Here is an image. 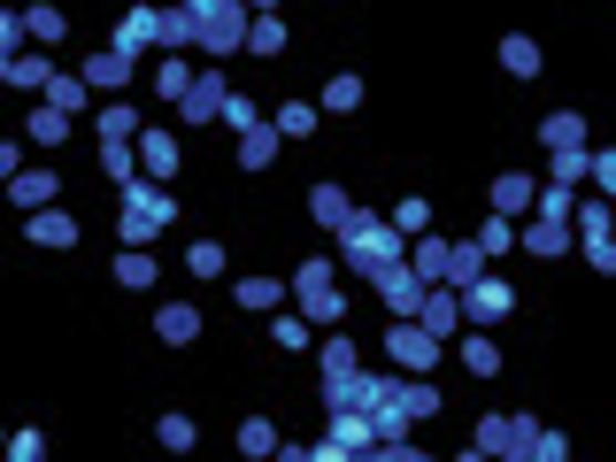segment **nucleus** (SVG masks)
Masks as SVG:
<instances>
[{
	"label": "nucleus",
	"instance_id": "nucleus-49",
	"mask_svg": "<svg viewBox=\"0 0 616 462\" xmlns=\"http://www.w3.org/2000/svg\"><path fill=\"white\" fill-rule=\"evenodd\" d=\"M8 455H16V462H39V455H47V440H39V432H16V440H8Z\"/></svg>",
	"mask_w": 616,
	"mask_h": 462
},
{
	"label": "nucleus",
	"instance_id": "nucleus-8",
	"mask_svg": "<svg viewBox=\"0 0 616 462\" xmlns=\"http://www.w3.org/2000/svg\"><path fill=\"white\" fill-rule=\"evenodd\" d=\"M370 294H378V301L393 308V316H417V308H424V294H432V286H424V278H417V270H409V263H393V270H386V278H378V286H370Z\"/></svg>",
	"mask_w": 616,
	"mask_h": 462
},
{
	"label": "nucleus",
	"instance_id": "nucleus-29",
	"mask_svg": "<svg viewBox=\"0 0 616 462\" xmlns=\"http://www.w3.org/2000/svg\"><path fill=\"white\" fill-rule=\"evenodd\" d=\"M47 78H54V62H47V54H8V85H23V93H47Z\"/></svg>",
	"mask_w": 616,
	"mask_h": 462
},
{
	"label": "nucleus",
	"instance_id": "nucleus-19",
	"mask_svg": "<svg viewBox=\"0 0 616 462\" xmlns=\"http://www.w3.org/2000/svg\"><path fill=\"white\" fill-rule=\"evenodd\" d=\"M409 270H417L424 286H440V278H448V239H432V232H417V239H409Z\"/></svg>",
	"mask_w": 616,
	"mask_h": 462
},
{
	"label": "nucleus",
	"instance_id": "nucleus-24",
	"mask_svg": "<svg viewBox=\"0 0 616 462\" xmlns=\"http://www.w3.org/2000/svg\"><path fill=\"white\" fill-rule=\"evenodd\" d=\"M70 124H78V116H62V109H54V101H47V109H31V116H23V132H31V140H39V147H62V140H70Z\"/></svg>",
	"mask_w": 616,
	"mask_h": 462
},
{
	"label": "nucleus",
	"instance_id": "nucleus-50",
	"mask_svg": "<svg viewBox=\"0 0 616 462\" xmlns=\"http://www.w3.org/2000/svg\"><path fill=\"white\" fill-rule=\"evenodd\" d=\"M594 185H602V193L616 201V154H594Z\"/></svg>",
	"mask_w": 616,
	"mask_h": 462
},
{
	"label": "nucleus",
	"instance_id": "nucleus-21",
	"mask_svg": "<svg viewBox=\"0 0 616 462\" xmlns=\"http://www.w3.org/2000/svg\"><path fill=\"white\" fill-rule=\"evenodd\" d=\"M8 193H16V208L31 216V208H54V193H62V177H47V170H23V177H16Z\"/></svg>",
	"mask_w": 616,
	"mask_h": 462
},
{
	"label": "nucleus",
	"instance_id": "nucleus-33",
	"mask_svg": "<svg viewBox=\"0 0 616 462\" xmlns=\"http://www.w3.org/2000/svg\"><path fill=\"white\" fill-rule=\"evenodd\" d=\"M401 409L424 424V417H440V386H424V378H401Z\"/></svg>",
	"mask_w": 616,
	"mask_h": 462
},
{
	"label": "nucleus",
	"instance_id": "nucleus-28",
	"mask_svg": "<svg viewBox=\"0 0 616 462\" xmlns=\"http://www.w3.org/2000/svg\"><path fill=\"white\" fill-rule=\"evenodd\" d=\"M501 70H509V78H540V47H532L524 31H509V39H501Z\"/></svg>",
	"mask_w": 616,
	"mask_h": 462
},
{
	"label": "nucleus",
	"instance_id": "nucleus-36",
	"mask_svg": "<svg viewBox=\"0 0 616 462\" xmlns=\"http://www.w3.org/2000/svg\"><path fill=\"white\" fill-rule=\"evenodd\" d=\"M532 216H563V224H571V216H578V193L547 177V185H540V208H532Z\"/></svg>",
	"mask_w": 616,
	"mask_h": 462
},
{
	"label": "nucleus",
	"instance_id": "nucleus-45",
	"mask_svg": "<svg viewBox=\"0 0 616 462\" xmlns=\"http://www.w3.org/2000/svg\"><path fill=\"white\" fill-rule=\"evenodd\" d=\"M23 23H31V39H62V31H70L62 8H23Z\"/></svg>",
	"mask_w": 616,
	"mask_h": 462
},
{
	"label": "nucleus",
	"instance_id": "nucleus-25",
	"mask_svg": "<svg viewBox=\"0 0 616 462\" xmlns=\"http://www.w3.org/2000/svg\"><path fill=\"white\" fill-rule=\"evenodd\" d=\"M540 140H547V154H563V147H586V116H571V109H555V116L540 124Z\"/></svg>",
	"mask_w": 616,
	"mask_h": 462
},
{
	"label": "nucleus",
	"instance_id": "nucleus-14",
	"mask_svg": "<svg viewBox=\"0 0 616 462\" xmlns=\"http://www.w3.org/2000/svg\"><path fill=\"white\" fill-rule=\"evenodd\" d=\"M47 101H54L62 116H85V101H93V78H85V70H54V78H47Z\"/></svg>",
	"mask_w": 616,
	"mask_h": 462
},
{
	"label": "nucleus",
	"instance_id": "nucleus-27",
	"mask_svg": "<svg viewBox=\"0 0 616 462\" xmlns=\"http://www.w3.org/2000/svg\"><path fill=\"white\" fill-rule=\"evenodd\" d=\"M247 54H263V62H270V54H286V23H278V8L247 23Z\"/></svg>",
	"mask_w": 616,
	"mask_h": 462
},
{
	"label": "nucleus",
	"instance_id": "nucleus-17",
	"mask_svg": "<svg viewBox=\"0 0 616 462\" xmlns=\"http://www.w3.org/2000/svg\"><path fill=\"white\" fill-rule=\"evenodd\" d=\"M101 170H109V185H132V177H147L140 140H101Z\"/></svg>",
	"mask_w": 616,
	"mask_h": 462
},
{
	"label": "nucleus",
	"instance_id": "nucleus-43",
	"mask_svg": "<svg viewBox=\"0 0 616 462\" xmlns=\"http://www.w3.org/2000/svg\"><path fill=\"white\" fill-rule=\"evenodd\" d=\"M270 339H278L286 355H301V347H308V316H278V324H270Z\"/></svg>",
	"mask_w": 616,
	"mask_h": 462
},
{
	"label": "nucleus",
	"instance_id": "nucleus-48",
	"mask_svg": "<svg viewBox=\"0 0 616 462\" xmlns=\"http://www.w3.org/2000/svg\"><path fill=\"white\" fill-rule=\"evenodd\" d=\"M393 224H401V232H424V224H432V208H424V201H401V208H393Z\"/></svg>",
	"mask_w": 616,
	"mask_h": 462
},
{
	"label": "nucleus",
	"instance_id": "nucleus-37",
	"mask_svg": "<svg viewBox=\"0 0 616 462\" xmlns=\"http://www.w3.org/2000/svg\"><path fill=\"white\" fill-rule=\"evenodd\" d=\"M154 440H162L170 455H193V440H201V432H193V417H162V424H154Z\"/></svg>",
	"mask_w": 616,
	"mask_h": 462
},
{
	"label": "nucleus",
	"instance_id": "nucleus-26",
	"mask_svg": "<svg viewBox=\"0 0 616 462\" xmlns=\"http://www.w3.org/2000/svg\"><path fill=\"white\" fill-rule=\"evenodd\" d=\"M116 286H132V294H147L154 286V255L147 247H116Z\"/></svg>",
	"mask_w": 616,
	"mask_h": 462
},
{
	"label": "nucleus",
	"instance_id": "nucleus-39",
	"mask_svg": "<svg viewBox=\"0 0 616 462\" xmlns=\"http://www.w3.org/2000/svg\"><path fill=\"white\" fill-rule=\"evenodd\" d=\"M278 301H286L278 278H239V308H278Z\"/></svg>",
	"mask_w": 616,
	"mask_h": 462
},
{
	"label": "nucleus",
	"instance_id": "nucleus-23",
	"mask_svg": "<svg viewBox=\"0 0 616 462\" xmlns=\"http://www.w3.org/2000/svg\"><path fill=\"white\" fill-rule=\"evenodd\" d=\"M140 162H147V177L170 185V177H177V140H170V132H140Z\"/></svg>",
	"mask_w": 616,
	"mask_h": 462
},
{
	"label": "nucleus",
	"instance_id": "nucleus-11",
	"mask_svg": "<svg viewBox=\"0 0 616 462\" xmlns=\"http://www.w3.org/2000/svg\"><path fill=\"white\" fill-rule=\"evenodd\" d=\"M308 216L339 239V232H347V216H355V193H347V185H316V193H308Z\"/></svg>",
	"mask_w": 616,
	"mask_h": 462
},
{
	"label": "nucleus",
	"instance_id": "nucleus-40",
	"mask_svg": "<svg viewBox=\"0 0 616 462\" xmlns=\"http://www.w3.org/2000/svg\"><path fill=\"white\" fill-rule=\"evenodd\" d=\"M478 239H485V255H509V247H516V216H501V208H493Z\"/></svg>",
	"mask_w": 616,
	"mask_h": 462
},
{
	"label": "nucleus",
	"instance_id": "nucleus-41",
	"mask_svg": "<svg viewBox=\"0 0 616 462\" xmlns=\"http://www.w3.org/2000/svg\"><path fill=\"white\" fill-rule=\"evenodd\" d=\"M578 177H594V154H586V147H563V154H555V185H578Z\"/></svg>",
	"mask_w": 616,
	"mask_h": 462
},
{
	"label": "nucleus",
	"instance_id": "nucleus-34",
	"mask_svg": "<svg viewBox=\"0 0 616 462\" xmlns=\"http://www.w3.org/2000/svg\"><path fill=\"white\" fill-rule=\"evenodd\" d=\"M571 224H578V247H586V239H616V216L602 208V201H586V208H578Z\"/></svg>",
	"mask_w": 616,
	"mask_h": 462
},
{
	"label": "nucleus",
	"instance_id": "nucleus-2",
	"mask_svg": "<svg viewBox=\"0 0 616 462\" xmlns=\"http://www.w3.org/2000/svg\"><path fill=\"white\" fill-rule=\"evenodd\" d=\"M170 216H177V201L162 193V177H132V185H124V216H116V239H124V247H154V239L170 232Z\"/></svg>",
	"mask_w": 616,
	"mask_h": 462
},
{
	"label": "nucleus",
	"instance_id": "nucleus-20",
	"mask_svg": "<svg viewBox=\"0 0 616 462\" xmlns=\"http://www.w3.org/2000/svg\"><path fill=\"white\" fill-rule=\"evenodd\" d=\"M132 70H140V62H132V54H116V47L85 62V78H93V93H116V85H132Z\"/></svg>",
	"mask_w": 616,
	"mask_h": 462
},
{
	"label": "nucleus",
	"instance_id": "nucleus-30",
	"mask_svg": "<svg viewBox=\"0 0 616 462\" xmlns=\"http://www.w3.org/2000/svg\"><path fill=\"white\" fill-rule=\"evenodd\" d=\"M193 78H201V70H193L185 54H170V62L154 70V93H162V101H185V93H193Z\"/></svg>",
	"mask_w": 616,
	"mask_h": 462
},
{
	"label": "nucleus",
	"instance_id": "nucleus-6",
	"mask_svg": "<svg viewBox=\"0 0 616 462\" xmlns=\"http://www.w3.org/2000/svg\"><path fill=\"white\" fill-rule=\"evenodd\" d=\"M177 109H185V124H216V116L232 109V85H224V70H201V78H193V93H185Z\"/></svg>",
	"mask_w": 616,
	"mask_h": 462
},
{
	"label": "nucleus",
	"instance_id": "nucleus-13",
	"mask_svg": "<svg viewBox=\"0 0 616 462\" xmlns=\"http://www.w3.org/2000/svg\"><path fill=\"white\" fill-rule=\"evenodd\" d=\"M278 140H286V132L255 116V124L239 132V170H270V162H278Z\"/></svg>",
	"mask_w": 616,
	"mask_h": 462
},
{
	"label": "nucleus",
	"instance_id": "nucleus-12",
	"mask_svg": "<svg viewBox=\"0 0 616 462\" xmlns=\"http://www.w3.org/2000/svg\"><path fill=\"white\" fill-rule=\"evenodd\" d=\"M23 239H31V247H62V255H70V247H78V224H70L62 208H31Z\"/></svg>",
	"mask_w": 616,
	"mask_h": 462
},
{
	"label": "nucleus",
	"instance_id": "nucleus-31",
	"mask_svg": "<svg viewBox=\"0 0 616 462\" xmlns=\"http://www.w3.org/2000/svg\"><path fill=\"white\" fill-rule=\"evenodd\" d=\"M93 132H101V140H140V116H132L124 101H109V109L93 116Z\"/></svg>",
	"mask_w": 616,
	"mask_h": 462
},
{
	"label": "nucleus",
	"instance_id": "nucleus-4",
	"mask_svg": "<svg viewBox=\"0 0 616 462\" xmlns=\"http://www.w3.org/2000/svg\"><path fill=\"white\" fill-rule=\"evenodd\" d=\"M440 347H448V339H440L432 324H417V316H401V324L386 331V362L409 370V378H417V370H440Z\"/></svg>",
	"mask_w": 616,
	"mask_h": 462
},
{
	"label": "nucleus",
	"instance_id": "nucleus-18",
	"mask_svg": "<svg viewBox=\"0 0 616 462\" xmlns=\"http://www.w3.org/2000/svg\"><path fill=\"white\" fill-rule=\"evenodd\" d=\"M493 208H501V216H532V208H540V185L509 170V177H493Z\"/></svg>",
	"mask_w": 616,
	"mask_h": 462
},
{
	"label": "nucleus",
	"instance_id": "nucleus-9",
	"mask_svg": "<svg viewBox=\"0 0 616 462\" xmlns=\"http://www.w3.org/2000/svg\"><path fill=\"white\" fill-rule=\"evenodd\" d=\"M147 47H162V8H124V23H116V54H147Z\"/></svg>",
	"mask_w": 616,
	"mask_h": 462
},
{
	"label": "nucleus",
	"instance_id": "nucleus-42",
	"mask_svg": "<svg viewBox=\"0 0 616 462\" xmlns=\"http://www.w3.org/2000/svg\"><path fill=\"white\" fill-rule=\"evenodd\" d=\"M185 270H193V278H224V247H208V239L185 247Z\"/></svg>",
	"mask_w": 616,
	"mask_h": 462
},
{
	"label": "nucleus",
	"instance_id": "nucleus-3",
	"mask_svg": "<svg viewBox=\"0 0 616 462\" xmlns=\"http://www.w3.org/2000/svg\"><path fill=\"white\" fill-rule=\"evenodd\" d=\"M193 16H201V54H239L247 47V23H255L247 0H193Z\"/></svg>",
	"mask_w": 616,
	"mask_h": 462
},
{
	"label": "nucleus",
	"instance_id": "nucleus-51",
	"mask_svg": "<svg viewBox=\"0 0 616 462\" xmlns=\"http://www.w3.org/2000/svg\"><path fill=\"white\" fill-rule=\"evenodd\" d=\"M247 8H255V16H270V8H278V0H247Z\"/></svg>",
	"mask_w": 616,
	"mask_h": 462
},
{
	"label": "nucleus",
	"instance_id": "nucleus-47",
	"mask_svg": "<svg viewBox=\"0 0 616 462\" xmlns=\"http://www.w3.org/2000/svg\"><path fill=\"white\" fill-rule=\"evenodd\" d=\"M339 370H355V347L347 339H324V378H339Z\"/></svg>",
	"mask_w": 616,
	"mask_h": 462
},
{
	"label": "nucleus",
	"instance_id": "nucleus-32",
	"mask_svg": "<svg viewBox=\"0 0 616 462\" xmlns=\"http://www.w3.org/2000/svg\"><path fill=\"white\" fill-rule=\"evenodd\" d=\"M462 370H470V378H493V370H501V355H493V339H485V331H470V339H462Z\"/></svg>",
	"mask_w": 616,
	"mask_h": 462
},
{
	"label": "nucleus",
	"instance_id": "nucleus-10",
	"mask_svg": "<svg viewBox=\"0 0 616 462\" xmlns=\"http://www.w3.org/2000/svg\"><path fill=\"white\" fill-rule=\"evenodd\" d=\"M485 270H493V255H485V239H462V247H448V278H440V286H478V278H485Z\"/></svg>",
	"mask_w": 616,
	"mask_h": 462
},
{
	"label": "nucleus",
	"instance_id": "nucleus-15",
	"mask_svg": "<svg viewBox=\"0 0 616 462\" xmlns=\"http://www.w3.org/2000/svg\"><path fill=\"white\" fill-rule=\"evenodd\" d=\"M516 247H524V255H563V247H571V224H563V216H532V224L516 232Z\"/></svg>",
	"mask_w": 616,
	"mask_h": 462
},
{
	"label": "nucleus",
	"instance_id": "nucleus-5",
	"mask_svg": "<svg viewBox=\"0 0 616 462\" xmlns=\"http://www.w3.org/2000/svg\"><path fill=\"white\" fill-rule=\"evenodd\" d=\"M331 278H339V263H324V255H308V263H301L294 301L308 308V324H339V316H347V301H339V286H331Z\"/></svg>",
	"mask_w": 616,
	"mask_h": 462
},
{
	"label": "nucleus",
	"instance_id": "nucleus-46",
	"mask_svg": "<svg viewBox=\"0 0 616 462\" xmlns=\"http://www.w3.org/2000/svg\"><path fill=\"white\" fill-rule=\"evenodd\" d=\"M563 455H571L563 432H532V462H563Z\"/></svg>",
	"mask_w": 616,
	"mask_h": 462
},
{
	"label": "nucleus",
	"instance_id": "nucleus-16",
	"mask_svg": "<svg viewBox=\"0 0 616 462\" xmlns=\"http://www.w3.org/2000/svg\"><path fill=\"white\" fill-rule=\"evenodd\" d=\"M417 324H432L440 339H455V324H462V294H455V286H432V294H424V308H417Z\"/></svg>",
	"mask_w": 616,
	"mask_h": 462
},
{
	"label": "nucleus",
	"instance_id": "nucleus-44",
	"mask_svg": "<svg viewBox=\"0 0 616 462\" xmlns=\"http://www.w3.org/2000/svg\"><path fill=\"white\" fill-rule=\"evenodd\" d=\"M278 132H286V140H308V132H316V109H308V101L278 109Z\"/></svg>",
	"mask_w": 616,
	"mask_h": 462
},
{
	"label": "nucleus",
	"instance_id": "nucleus-38",
	"mask_svg": "<svg viewBox=\"0 0 616 462\" xmlns=\"http://www.w3.org/2000/svg\"><path fill=\"white\" fill-rule=\"evenodd\" d=\"M239 455H278V424L247 417V424H239Z\"/></svg>",
	"mask_w": 616,
	"mask_h": 462
},
{
	"label": "nucleus",
	"instance_id": "nucleus-35",
	"mask_svg": "<svg viewBox=\"0 0 616 462\" xmlns=\"http://www.w3.org/2000/svg\"><path fill=\"white\" fill-rule=\"evenodd\" d=\"M324 109H339V116H347V109H362V78H355V70H339V78L324 85Z\"/></svg>",
	"mask_w": 616,
	"mask_h": 462
},
{
	"label": "nucleus",
	"instance_id": "nucleus-1",
	"mask_svg": "<svg viewBox=\"0 0 616 462\" xmlns=\"http://www.w3.org/2000/svg\"><path fill=\"white\" fill-rule=\"evenodd\" d=\"M393 263H409V247H401V224H386V216H347V232H339V270H355V278H386Z\"/></svg>",
	"mask_w": 616,
	"mask_h": 462
},
{
	"label": "nucleus",
	"instance_id": "nucleus-22",
	"mask_svg": "<svg viewBox=\"0 0 616 462\" xmlns=\"http://www.w3.org/2000/svg\"><path fill=\"white\" fill-rule=\"evenodd\" d=\"M154 331H162L170 347H193V339H201V308H193V301L162 308V316H154Z\"/></svg>",
	"mask_w": 616,
	"mask_h": 462
},
{
	"label": "nucleus",
	"instance_id": "nucleus-7",
	"mask_svg": "<svg viewBox=\"0 0 616 462\" xmlns=\"http://www.w3.org/2000/svg\"><path fill=\"white\" fill-rule=\"evenodd\" d=\"M509 308H516V294H509V286L493 278V270H485L478 286H462V316H470V324H485V331H493V324H501Z\"/></svg>",
	"mask_w": 616,
	"mask_h": 462
}]
</instances>
